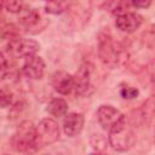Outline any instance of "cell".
<instances>
[{"label": "cell", "instance_id": "obj_3", "mask_svg": "<svg viewBox=\"0 0 155 155\" xmlns=\"http://www.w3.org/2000/svg\"><path fill=\"white\" fill-rule=\"evenodd\" d=\"M40 45L33 39H23V38H15L10 40L7 46L8 53L15 58H28L35 56L39 51Z\"/></svg>", "mask_w": 155, "mask_h": 155}, {"label": "cell", "instance_id": "obj_15", "mask_svg": "<svg viewBox=\"0 0 155 155\" xmlns=\"http://www.w3.org/2000/svg\"><path fill=\"white\" fill-rule=\"evenodd\" d=\"M68 4L63 1H50L45 4V11L51 15H61L67 10Z\"/></svg>", "mask_w": 155, "mask_h": 155}, {"label": "cell", "instance_id": "obj_23", "mask_svg": "<svg viewBox=\"0 0 155 155\" xmlns=\"http://www.w3.org/2000/svg\"><path fill=\"white\" fill-rule=\"evenodd\" d=\"M1 7H2V2H0V10H1Z\"/></svg>", "mask_w": 155, "mask_h": 155}, {"label": "cell", "instance_id": "obj_1", "mask_svg": "<svg viewBox=\"0 0 155 155\" xmlns=\"http://www.w3.org/2000/svg\"><path fill=\"white\" fill-rule=\"evenodd\" d=\"M12 148L18 153H28L38 148L36 127L30 121H23L11 138Z\"/></svg>", "mask_w": 155, "mask_h": 155}, {"label": "cell", "instance_id": "obj_12", "mask_svg": "<svg viewBox=\"0 0 155 155\" xmlns=\"http://www.w3.org/2000/svg\"><path fill=\"white\" fill-rule=\"evenodd\" d=\"M47 111L56 117L64 116L68 113V103L63 98H53L47 104Z\"/></svg>", "mask_w": 155, "mask_h": 155}, {"label": "cell", "instance_id": "obj_5", "mask_svg": "<svg viewBox=\"0 0 155 155\" xmlns=\"http://www.w3.org/2000/svg\"><path fill=\"white\" fill-rule=\"evenodd\" d=\"M61 134L59 125L53 119H44L39 122L36 126V137H38V144L41 145H48L58 140Z\"/></svg>", "mask_w": 155, "mask_h": 155}, {"label": "cell", "instance_id": "obj_8", "mask_svg": "<svg viewBox=\"0 0 155 155\" xmlns=\"http://www.w3.org/2000/svg\"><path fill=\"white\" fill-rule=\"evenodd\" d=\"M22 70L25 76L33 79V80H39L44 76L45 73V62L41 57L39 56H31L25 58V62L22 67Z\"/></svg>", "mask_w": 155, "mask_h": 155}, {"label": "cell", "instance_id": "obj_2", "mask_svg": "<svg viewBox=\"0 0 155 155\" xmlns=\"http://www.w3.org/2000/svg\"><path fill=\"white\" fill-rule=\"evenodd\" d=\"M97 119L99 125L109 132H113L126 124V116L111 105H101L97 110Z\"/></svg>", "mask_w": 155, "mask_h": 155}, {"label": "cell", "instance_id": "obj_18", "mask_svg": "<svg viewBox=\"0 0 155 155\" xmlns=\"http://www.w3.org/2000/svg\"><path fill=\"white\" fill-rule=\"evenodd\" d=\"M153 115H154V101L153 98L150 97L148 101H145V103L142 105V117L145 120L149 119L150 122H151V119H153Z\"/></svg>", "mask_w": 155, "mask_h": 155}, {"label": "cell", "instance_id": "obj_11", "mask_svg": "<svg viewBox=\"0 0 155 155\" xmlns=\"http://www.w3.org/2000/svg\"><path fill=\"white\" fill-rule=\"evenodd\" d=\"M99 53L102 57V61L104 63H111L115 62L117 58V50L114 45V42L110 40V38H103L101 40L99 45Z\"/></svg>", "mask_w": 155, "mask_h": 155}, {"label": "cell", "instance_id": "obj_14", "mask_svg": "<svg viewBox=\"0 0 155 155\" xmlns=\"http://www.w3.org/2000/svg\"><path fill=\"white\" fill-rule=\"evenodd\" d=\"M104 6L110 13L116 15V17H117V16L127 12V8L131 6V4L126 2V1H109V2H105Z\"/></svg>", "mask_w": 155, "mask_h": 155}, {"label": "cell", "instance_id": "obj_7", "mask_svg": "<svg viewBox=\"0 0 155 155\" xmlns=\"http://www.w3.org/2000/svg\"><path fill=\"white\" fill-rule=\"evenodd\" d=\"M143 23V17L137 12H125L116 17L115 25L117 29L125 33L136 31Z\"/></svg>", "mask_w": 155, "mask_h": 155}, {"label": "cell", "instance_id": "obj_20", "mask_svg": "<svg viewBox=\"0 0 155 155\" xmlns=\"http://www.w3.org/2000/svg\"><path fill=\"white\" fill-rule=\"evenodd\" d=\"M131 4V6H134V7H139V8H145V7H149L150 6V4H151V1H149V0H144V1H132V2H130Z\"/></svg>", "mask_w": 155, "mask_h": 155}, {"label": "cell", "instance_id": "obj_16", "mask_svg": "<svg viewBox=\"0 0 155 155\" xmlns=\"http://www.w3.org/2000/svg\"><path fill=\"white\" fill-rule=\"evenodd\" d=\"M13 93L8 87H0V108H6L12 104Z\"/></svg>", "mask_w": 155, "mask_h": 155}, {"label": "cell", "instance_id": "obj_4", "mask_svg": "<svg viewBox=\"0 0 155 155\" xmlns=\"http://www.w3.org/2000/svg\"><path fill=\"white\" fill-rule=\"evenodd\" d=\"M136 142V136L133 131L125 124L122 127L109 132V143L111 148L116 151H126L133 147Z\"/></svg>", "mask_w": 155, "mask_h": 155}, {"label": "cell", "instance_id": "obj_19", "mask_svg": "<svg viewBox=\"0 0 155 155\" xmlns=\"http://www.w3.org/2000/svg\"><path fill=\"white\" fill-rule=\"evenodd\" d=\"M2 7L11 13H21L24 10V4L22 1H6L2 2Z\"/></svg>", "mask_w": 155, "mask_h": 155}, {"label": "cell", "instance_id": "obj_21", "mask_svg": "<svg viewBox=\"0 0 155 155\" xmlns=\"http://www.w3.org/2000/svg\"><path fill=\"white\" fill-rule=\"evenodd\" d=\"M6 67H7V59H6V57L4 56V53L0 52V73L4 71V70L6 69Z\"/></svg>", "mask_w": 155, "mask_h": 155}, {"label": "cell", "instance_id": "obj_9", "mask_svg": "<svg viewBox=\"0 0 155 155\" xmlns=\"http://www.w3.org/2000/svg\"><path fill=\"white\" fill-rule=\"evenodd\" d=\"M52 87L61 94H69L74 88V76L67 71L58 70L52 75Z\"/></svg>", "mask_w": 155, "mask_h": 155}, {"label": "cell", "instance_id": "obj_6", "mask_svg": "<svg viewBox=\"0 0 155 155\" xmlns=\"http://www.w3.org/2000/svg\"><path fill=\"white\" fill-rule=\"evenodd\" d=\"M92 68L93 67L90 63H84L74 76V88L80 96H90L93 92Z\"/></svg>", "mask_w": 155, "mask_h": 155}, {"label": "cell", "instance_id": "obj_10", "mask_svg": "<svg viewBox=\"0 0 155 155\" xmlns=\"http://www.w3.org/2000/svg\"><path fill=\"white\" fill-rule=\"evenodd\" d=\"M85 117L80 113H70L64 117L63 121V131L69 137L78 136L84 127Z\"/></svg>", "mask_w": 155, "mask_h": 155}, {"label": "cell", "instance_id": "obj_17", "mask_svg": "<svg viewBox=\"0 0 155 155\" xmlns=\"http://www.w3.org/2000/svg\"><path fill=\"white\" fill-rule=\"evenodd\" d=\"M120 94H121V97L125 98V99H134V98L138 97L139 91H138L136 87L131 86V85L124 84V85L120 86Z\"/></svg>", "mask_w": 155, "mask_h": 155}, {"label": "cell", "instance_id": "obj_22", "mask_svg": "<svg viewBox=\"0 0 155 155\" xmlns=\"http://www.w3.org/2000/svg\"><path fill=\"white\" fill-rule=\"evenodd\" d=\"M91 155H104V154H99V153H96V154H91Z\"/></svg>", "mask_w": 155, "mask_h": 155}, {"label": "cell", "instance_id": "obj_13", "mask_svg": "<svg viewBox=\"0 0 155 155\" xmlns=\"http://www.w3.org/2000/svg\"><path fill=\"white\" fill-rule=\"evenodd\" d=\"M21 13L22 15H21V18H19V23L27 29L36 25L40 21V15L38 13V11L35 8L23 10Z\"/></svg>", "mask_w": 155, "mask_h": 155}]
</instances>
